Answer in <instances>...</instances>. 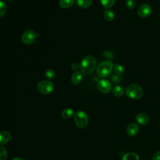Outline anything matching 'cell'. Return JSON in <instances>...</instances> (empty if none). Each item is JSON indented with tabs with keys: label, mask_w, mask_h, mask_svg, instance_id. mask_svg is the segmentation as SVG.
<instances>
[{
	"label": "cell",
	"mask_w": 160,
	"mask_h": 160,
	"mask_svg": "<svg viewBox=\"0 0 160 160\" xmlns=\"http://www.w3.org/2000/svg\"><path fill=\"white\" fill-rule=\"evenodd\" d=\"M96 65L97 61L96 58L89 55L84 57L81 61L80 64V69L83 74L89 75L94 72L96 68Z\"/></svg>",
	"instance_id": "6da1fadb"
},
{
	"label": "cell",
	"mask_w": 160,
	"mask_h": 160,
	"mask_svg": "<svg viewBox=\"0 0 160 160\" xmlns=\"http://www.w3.org/2000/svg\"><path fill=\"white\" fill-rule=\"evenodd\" d=\"M125 93L127 96L132 99H139L143 96L144 91L140 86L136 84H132L126 88Z\"/></svg>",
	"instance_id": "7a4b0ae2"
},
{
	"label": "cell",
	"mask_w": 160,
	"mask_h": 160,
	"mask_svg": "<svg viewBox=\"0 0 160 160\" xmlns=\"http://www.w3.org/2000/svg\"><path fill=\"white\" fill-rule=\"evenodd\" d=\"M113 69V64L111 61L101 62L98 66L96 72L100 78H106L110 75Z\"/></svg>",
	"instance_id": "3957f363"
},
{
	"label": "cell",
	"mask_w": 160,
	"mask_h": 160,
	"mask_svg": "<svg viewBox=\"0 0 160 160\" xmlns=\"http://www.w3.org/2000/svg\"><path fill=\"white\" fill-rule=\"evenodd\" d=\"M76 124L80 128H84L88 124V116L84 111H78L74 115Z\"/></svg>",
	"instance_id": "277c9868"
},
{
	"label": "cell",
	"mask_w": 160,
	"mask_h": 160,
	"mask_svg": "<svg viewBox=\"0 0 160 160\" xmlns=\"http://www.w3.org/2000/svg\"><path fill=\"white\" fill-rule=\"evenodd\" d=\"M54 84L48 80L40 81L37 85L38 91L43 94H49L54 90Z\"/></svg>",
	"instance_id": "5b68a950"
},
{
	"label": "cell",
	"mask_w": 160,
	"mask_h": 160,
	"mask_svg": "<svg viewBox=\"0 0 160 160\" xmlns=\"http://www.w3.org/2000/svg\"><path fill=\"white\" fill-rule=\"evenodd\" d=\"M37 37V34L32 30L24 31L21 36V41L25 44H31L34 42Z\"/></svg>",
	"instance_id": "8992f818"
},
{
	"label": "cell",
	"mask_w": 160,
	"mask_h": 160,
	"mask_svg": "<svg viewBox=\"0 0 160 160\" xmlns=\"http://www.w3.org/2000/svg\"><path fill=\"white\" fill-rule=\"evenodd\" d=\"M97 86L98 89L103 93H108L111 89V84L107 79H101L98 81Z\"/></svg>",
	"instance_id": "52a82bcc"
},
{
	"label": "cell",
	"mask_w": 160,
	"mask_h": 160,
	"mask_svg": "<svg viewBox=\"0 0 160 160\" xmlns=\"http://www.w3.org/2000/svg\"><path fill=\"white\" fill-rule=\"evenodd\" d=\"M151 12V7L148 4H142L138 9V14L139 16L142 18L149 16Z\"/></svg>",
	"instance_id": "ba28073f"
},
{
	"label": "cell",
	"mask_w": 160,
	"mask_h": 160,
	"mask_svg": "<svg viewBox=\"0 0 160 160\" xmlns=\"http://www.w3.org/2000/svg\"><path fill=\"white\" fill-rule=\"evenodd\" d=\"M139 126L136 123L129 124L126 128V133L129 136H134L139 132Z\"/></svg>",
	"instance_id": "9c48e42d"
},
{
	"label": "cell",
	"mask_w": 160,
	"mask_h": 160,
	"mask_svg": "<svg viewBox=\"0 0 160 160\" xmlns=\"http://www.w3.org/2000/svg\"><path fill=\"white\" fill-rule=\"evenodd\" d=\"M136 121L141 125H146L148 123L149 118V116L143 112H141L137 114L136 116Z\"/></svg>",
	"instance_id": "30bf717a"
},
{
	"label": "cell",
	"mask_w": 160,
	"mask_h": 160,
	"mask_svg": "<svg viewBox=\"0 0 160 160\" xmlns=\"http://www.w3.org/2000/svg\"><path fill=\"white\" fill-rule=\"evenodd\" d=\"M11 135L8 131H3L0 132V145L7 144L11 139Z\"/></svg>",
	"instance_id": "8fae6325"
},
{
	"label": "cell",
	"mask_w": 160,
	"mask_h": 160,
	"mask_svg": "<svg viewBox=\"0 0 160 160\" xmlns=\"http://www.w3.org/2000/svg\"><path fill=\"white\" fill-rule=\"evenodd\" d=\"M82 79V76L81 72L80 71H75L71 75V81L72 83L74 84H76V85L79 84L81 82Z\"/></svg>",
	"instance_id": "7c38bea8"
},
{
	"label": "cell",
	"mask_w": 160,
	"mask_h": 160,
	"mask_svg": "<svg viewBox=\"0 0 160 160\" xmlns=\"http://www.w3.org/2000/svg\"><path fill=\"white\" fill-rule=\"evenodd\" d=\"M78 6L81 8H88L92 4V0H76Z\"/></svg>",
	"instance_id": "4fadbf2b"
},
{
	"label": "cell",
	"mask_w": 160,
	"mask_h": 160,
	"mask_svg": "<svg viewBox=\"0 0 160 160\" xmlns=\"http://www.w3.org/2000/svg\"><path fill=\"white\" fill-rule=\"evenodd\" d=\"M75 0H59V6L61 8L66 9L72 6L74 3Z\"/></svg>",
	"instance_id": "5bb4252c"
},
{
	"label": "cell",
	"mask_w": 160,
	"mask_h": 160,
	"mask_svg": "<svg viewBox=\"0 0 160 160\" xmlns=\"http://www.w3.org/2000/svg\"><path fill=\"white\" fill-rule=\"evenodd\" d=\"M124 93V91L121 86H115L112 89V94L114 96L120 97L122 96Z\"/></svg>",
	"instance_id": "9a60e30c"
},
{
	"label": "cell",
	"mask_w": 160,
	"mask_h": 160,
	"mask_svg": "<svg viewBox=\"0 0 160 160\" xmlns=\"http://www.w3.org/2000/svg\"><path fill=\"white\" fill-rule=\"evenodd\" d=\"M73 114H74L73 109H72L71 108H66V109H64L62 111L61 116L64 119H68V118H70L71 117H72Z\"/></svg>",
	"instance_id": "2e32d148"
},
{
	"label": "cell",
	"mask_w": 160,
	"mask_h": 160,
	"mask_svg": "<svg viewBox=\"0 0 160 160\" xmlns=\"http://www.w3.org/2000/svg\"><path fill=\"white\" fill-rule=\"evenodd\" d=\"M122 160H139V156L134 152H129L124 155Z\"/></svg>",
	"instance_id": "e0dca14e"
},
{
	"label": "cell",
	"mask_w": 160,
	"mask_h": 160,
	"mask_svg": "<svg viewBox=\"0 0 160 160\" xmlns=\"http://www.w3.org/2000/svg\"><path fill=\"white\" fill-rule=\"evenodd\" d=\"M104 18L106 20L108 21H111L112 20H113L114 18V14L112 11L107 9L104 12Z\"/></svg>",
	"instance_id": "ac0fdd59"
},
{
	"label": "cell",
	"mask_w": 160,
	"mask_h": 160,
	"mask_svg": "<svg viewBox=\"0 0 160 160\" xmlns=\"http://www.w3.org/2000/svg\"><path fill=\"white\" fill-rule=\"evenodd\" d=\"M100 1L102 6L106 9H109L111 8L115 2V0H100Z\"/></svg>",
	"instance_id": "d6986e66"
},
{
	"label": "cell",
	"mask_w": 160,
	"mask_h": 160,
	"mask_svg": "<svg viewBox=\"0 0 160 160\" xmlns=\"http://www.w3.org/2000/svg\"><path fill=\"white\" fill-rule=\"evenodd\" d=\"M45 76L49 80H52L55 77V72L51 69H48L46 71Z\"/></svg>",
	"instance_id": "ffe728a7"
},
{
	"label": "cell",
	"mask_w": 160,
	"mask_h": 160,
	"mask_svg": "<svg viewBox=\"0 0 160 160\" xmlns=\"http://www.w3.org/2000/svg\"><path fill=\"white\" fill-rule=\"evenodd\" d=\"M114 71L117 75H121L124 72V68L121 65L116 64L114 67Z\"/></svg>",
	"instance_id": "44dd1931"
},
{
	"label": "cell",
	"mask_w": 160,
	"mask_h": 160,
	"mask_svg": "<svg viewBox=\"0 0 160 160\" xmlns=\"http://www.w3.org/2000/svg\"><path fill=\"white\" fill-rule=\"evenodd\" d=\"M8 158V153L6 149L0 146V160H6Z\"/></svg>",
	"instance_id": "7402d4cb"
},
{
	"label": "cell",
	"mask_w": 160,
	"mask_h": 160,
	"mask_svg": "<svg viewBox=\"0 0 160 160\" xmlns=\"http://www.w3.org/2000/svg\"><path fill=\"white\" fill-rule=\"evenodd\" d=\"M6 10H7V7L6 4L3 1L0 0V18L3 16L5 14Z\"/></svg>",
	"instance_id": "603a6c76"
},
{
	"label": "cell",
	"mask_w": 160,
	"mask_h": 160,
	"mask_svg": "<svg viewBox=\"0 0 160 160\" xmlns=\"http://www.w3.org/2000/svg\"><path fill=\"white\" fill-rule=\"evenodd\" d=\"M126 6L128 9H134L136 6L135 1L134 0H126Z\"/></svg>",
	"instance_id": "cb8c5ba5"
},
{
	"label": "cell",
	"mask_w": 160,
	"mask_h": 160,
	"mask_svg": "<svg viewBox=\"0 0 160 160\" xmlns=\"http://www.w3.org/2000/svg\"><path fill=\"white\" fill-rule=\"evenodd\" d=\"M152 160H160V151L156 152L152 158Z\"/></svg>",
	"instance_id": "d4e9b609"
},
{
	"label": "cell",
	"mask_w": 160,
	"mask_h": 160,
	"mask_svg": "<svg viewBox=\"0 0 160 160\" xmlns=\"http://www.w3.org/2000/svg\"><path fill=\"white\" fill-rule=\"evenodd\" d=\"M71 69H72V70H77V69H78L79 68H80V64H79L77 63V62H74V63H72V64H71Z\"/></svg>",
	"instance_id": "484cf974"
},
{
	"label": "cell",
	"mask_w": 160,
	"mask_h": 160,
	"mask_svg": "<svg viewBox=\"0 0 160 160\" xmlns=\"http://www.w3.org/2000/svg\"><path fill=\"white\" fill-rule=\"evenodd\" d=\"M103 56L106 58H111V57H112V54L110 52L108 51H104L103 52Z\"/></svg>",
	"instance_id": "4316f807"
},
{
	"label": "cell",
	"mask_w": 160,
	"mask_h": 160,
	"mask_svg": "<svg viewBox=\"0 0 160 160\" xmlns=\"http://www.w3.org/2000/svg\"><path fill=\"white\" fill-rule=\"evenodd\" d=\"M12 160H24V159L22 158H14Z\"/></svg>",
	"instance_id": "83f0119b"
}]
</instances>
